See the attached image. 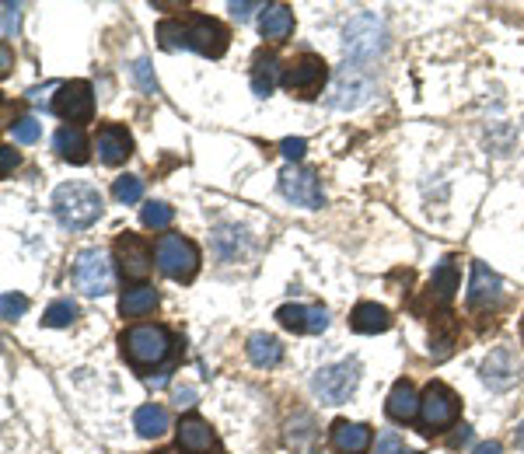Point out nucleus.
<instances>
[{
    "label": "nucleus",
    "instance_id": "nucleus-1",
    "mask_svg": "<svg viewBox=\"0 0 524 454\" xmlns=\"http://www.w3.org/2000/svg\"><path fill=\"white\" fill-rule=\"evenodd\" d=\"M161 49H196L200 56L221 60L228 53V28L207 14H189V18H165L158 25Z\"/></svg>",
    "mask_w": 524,
    "mask_h": 454
},
{
    "label": "nucleus",
    "instance_id": "nucleus-2",
    "mask_svg": "<svg viewBox=\"0 0 524 454\" xmlns=\"http://www.w3.org/2000/svg\"><path fill=\"white\" fill-rule=\"evenodd\" d=\"M102 193L88 182H63L53 193V214L67 231H84L102 217Z\"/></svg>",
    "mask_w": 524,
    "mask_h": 454
},
{
    "label": "nucleus",
    "instance_id": "nucleus-3",
    "mask_svg": "<svg viewBox=\"0 0 524 454\" xmlns=\"http://www.w3.org/2000/svg\"><path fill=\"white\" fill-rule=\"evenodd\" d=\"M119 346L133 367H154L172 353V332L158 322H137L119 336Z\"/></svg>",
    "mask_w": 524,
    "mask_h": 454
},
{
    "label": "nucleus",
    "instance_id": "nucleus-4",
    "mask_svg": "<svg viewBox=\"0 0 524 454\" xmlns=\"http://www.w3.org/2000/svg\"><path fill=\"white\" fill-rule=\"evenodd\" d=\"M154 266L175 283H189L200 273V248L196 241H189L186 234H161L154 245Z\"/></svg>",
    "mask_w": 524,
    "mask_h": 454
},
{
    "label": "nucleus",
    "instance_id": "nucleus-5",
    "mask_svg": "<svg viewBox=\"0 0 524 454\" xmlns=\"http://www.w3.org/2000/svg\"><path fill=\"white\" fill-rule=\"evenodd\" d=\"M462 416V399L451 392L444 381H430L420 395V423L423 434H444L451 430Z\"/></svg>",
    "mask_w": 524,
    "mask_h": 454
},
{
    "label": "nucleus",
    "instance_id": "nucleus-6",
    "mask_svg": "<svg viewBox=\"0 0 524 454\" xmlns=\"http://www.w3.org/2000/svg\"><path fill=\"white\" fill-rule=\"evenodd\" d=\"M346 56H350L353 63H371L378 60L381 53H385V21L378 18V14H357V18L346 25V42H343Z\"/></svg>",
    "mask_w": 524,
    "mask_h": 454
},
{
    "label": "nucleus",
    "instance_id": "nucleus-7",
    "mask_svg": "<svg viewBox=\"0 0 524 454\" xmlns=\"http://www.w3.org/2000/svg\"><path fill=\"white\" fill-rule=\"evenodd\" d=\"M371 95H374V77L367 74V67L346 63V67H339L336 77H332L329 105L339 112H350V109H360Z\"/></svg>",
    "mask_w": 524,
    "mask_h": 454
},
{
    "label": "nucleus",
    "instance_id": "nucleus-8",
    "mask_svg": "<svg viewBox=\"0 0 524 454\" xmlns=\"http://www.w3.org/2000/svg\"><path fill=\"white\" fill-rule=\"evenodd\" d=\"M325 77H329V67H325L322 56L304 53V56H297V60L287 63V70H283L280 84H283V88H287L294 98H301V102H311V98L322 95Z\"/></svg>",
    "mask_w": 524,
    "mask_h": 454
},
{
    "label": "nucleus",
    "instance_id": "nucleus-9",
    "mask_svg": "<svg viewBox=\"0 0 524 454\" xmlns=\"http://www.w3.org/2000/svg\"><path fill=\"white\" fill-rule=\"evenodd\" d=\"M360 385V364L357 360H339V364H329L315 374L311 388L315 395L325 402V406H343Z\"/></svg>",
    "mask_w": 524,
    "mask_h": 454
},
{
    "label": "nucleus",
    "instance_id": "nucleus-10",
    "mask_svg": "<svg viewBox=\"0 0 524 454\" xmlns=\"http://www.w3.org/2000/svg\"><path fill=\"white\" fill-rule=\"evenodd\" d=\"M74 287L84 297H102L112 290V266L102 248H84L74 259Z\"/></svg>",
    "mask_w": 524,
    "mask_h": 454
},
{
    "label": "nucleus",
    "instance_id": "nucleus-11",
    "mask_svg": "<svg viewBox=\"0 0 524 454\" xmlns=\"http://www.w3.org/2000/svg\"><path fill=\"white\" fill-rule=\"evenodd\" d=\"M280 193L287 196L294 207H304V210H318L325 203L322 179H318L311 168H301V165L283 168L280 172Z\"/></svg>",
    "mask_w": 524,
    "mask_h": 454
},
{
    "label": "nucleus",
    "instance_id": "nucleus-12",
    "mask_svg": "<svg viewBox=\"0 0 524 454\" xmlns=\"http://www.w3.org/2000/svg\"><path fill=\"white\" fill-rule=\"evenodd\" d=\"M53 112L67 123H91L95 116V95L88 81H63L53 95Z\"/></svg>",
    "mask_w": 524,
    "mask_h": 454
},
{
    "label": "nucleus",
    "instance_id": "nucleus-13",
    "mask_svg": "<svg viewBox=\"0 0 524 454\" xmlns=\"http://www.w3.org/2000/svg\"><path fill=\"white\" fill-rule=\"evenodd\" d=\"M112 255H116L119 273H123L126 280H144V276L151 273V266H154L151 245H147V241L140 238V234H133V231L119 234L116 245H112Z\"/></svg>",
    "mask_w": 524,
    "mask_h": 454
},
{
    "label": "nucleus",
    "instance_id": "nucleus-14",
    "mask_svg": "<svg viewBox=\"0 0 524 454\" xmlns=\"http://www.w3.org/2000/svg\"><path fill=\"white\" fill-rule=\"evenodd\" d=\"M479 374H483V385L490 388V392H511L521 381V360L514 357L511 346H497V350L483 360Z\"/></svg>",
    "mask_w": 524,
    "mask_h": 454
},
{
    "label": "nucleus",
    "instance_id": "nucleus-15",
    "mask_svg": "<svg viewBox=\"0 0 524 454\" xmlns=\"http://www.w3.org/2000/svg\"><path fill=\"white\" fill-rule=\"evenodd\" d=\"M276 322L290 332H301V336H318L329 329V311L322 304H283L276 311Z\"/></svg>",
    "mask_w": 524,
    "mask_h": 454
},
{
    "label": "nucleus",
    "instance_id": "nucleus-16",
    "mask_svg": "<svg viewBox=\"0 0 524 454\" xmlns=\"http://www.w3.org/2000/svg\"><path fill=\"white\" fill-rule=\"evenodd\" d=\"M504 301V280L493 273L486 262H472V283H469V308L486 311Z\"/></svg>",
    "mask_w": 524,
    "mask_h": 454
},
{
    "label": "nucleus",
    "instance_id": "nucleus-17",
    "mask_svg": "<svg viewBox=\"0 0 524 454\" xmlns=\"http://www.w3.org/2000/svg\"><path fill=\"white\" fill-rule=\"evenodd\" d=\"M95 151H98V161H102V165H112V168L123 165V161L133 154L130 130L119 126V123H105L102 130H98V137H95Z\"/></svg>",
    "mask_w": 524,
    "mask_h": 454
},
{
    "label": "nucleus",
    "instance_id": "nucleus-18",
    "mask_svg": "<svg viewBox=\"0 0 524 454\" xmlns=\"http://www.w3.org/2000/svg\"><path fill=\"white\" fill-rule=\"evenodd\" d=\"M374 441V430L367 423H353V420H336L329 430V444L336 454H367Z\"/></svg>",
    "mask_w": 524,
    "mask_h": 454
},
{
    "label": "nucleus",
    "instance_id": "nucleus-19",
    "mask_svg": "<svg viewBox=\"0 0 524 454\" xmlns=\"http://www.w3.org/2000/svg\"><path fill=\"white\" fill-rule=\"evenodd\" d=\"M179 448L186 454H221V444H217V434L210 430L207 420H200V416H186V420L179 423Z\"/></svg>",
    "mask_w": 524,
    "mask_h": 454
},
{
    "label": "nucleus",
    "instance_id": "nucleus-20",
    "mask_svg": "<svg viewBox=\"0 0 524 454\" xmlns=\"http://www.w3.org/2000/svg\"><path fill=\"white\" fill-rule=\"evenodd\" d=\"M385 413L392 416L395 423H413L420 416V395H416L413 381H395L392 392H388V402H385Z\"/></svg>",
    "mask_w": 524,
    "mask_h": 454
},
{
    "label": "nucleus",
    "instance_id": "nucleus-21",
    "mask_svg": "<svg viewBox=\"0 0 524 454\" xmlns=\"http://www.w3.org/2000/svg\"><path fill=\"white\" fill-rule=\"evenodd\" d=\"M53 151L60 154L63 161H70V165H88L91 158L88 137H84L81 126H60L53 137Z\"/></svg>",
    "mask_w": 524,
    "mask_h": 454
},
{
    "label": "nucleus",
    "instance_id": "nucleus-22",
    "mask_svg": "<svg viewBox=\"0 0 524 454\" xmlns=\"http://www.w3.org/2000/svg\"><path fill=\"white\" fill-rule=\"evenodd\" d=\"M350 325H353V332L374 336V332H388V329H392V315H388V308H381V304L360 301L357 308L350 311Z\"/></svg>",
    "mask_w": 524,
    "mask_h": 454
},
{
    "label": "nucleus",
    "instance_id": "nucleus-23",
    "mask_svg": "<svg viewBox=\"0 0 524 454\" xmlns=\"http://www.w3.org/2000/svg\"><path fill=\"white\" fill-rule=\"evenodd\" d=\"M259 32L269 42H283L294 32V11L287 4H266V11L259 14Z\"/></svg>",
    "mask_w": 524,
    "mask_h": 454
},
{
    "label": "nucleus",
    "instance_id": "nucleus-24",
    "mask_svg": "<svg viewBox=\"0 0 524 454\" xmlns=\"http://www.w3.org/2000/svg\"><path fill=\"white\" fill-rule=\"evenodd\" d=\"M158 290L147 287V283H137V287H126L123 297H119V315L123 318H144L158 308Z\"/></svg>",
    "mask_w": 524,
    "mask_h": 454
},
{
    "label": "nucleus",
    "instance_id": "nucleus-25",
    "mask_svg": "<svg viewBox=\"0 0 524 454\" xmlns=\"http://www.w3.org/2000/svg\"><path fill=\"white\" fill-rule=\"evenodd\" d=\"M245 353L256 367H276L283 360V343L276 336H266V332H252Z\"/></svg>",
    "mask_w": 524,
    "mask_h": 454
},
{
    "label": "nucleus",
    "instance_id": "nucleus-26",
    "mask_svg": "<svg viewBox=\"0 0 524 454\" xmlns=\"http://www.w3.org/2000/svg\"><path fill=\"white\" fill-rule=\"evenodd\" d=\"M133 427H137L140 437H165L172 430V416H168L165 406H140L133 413Z\"/></svg>",
    "mask_w": 524,
    "mask_h": 454
},
{
    "label": "nucleus",
    "instance_id": "nucleus-27",
    "mask_svg": "<svg viewBox=\"0 0 524 454\" xmlns=\"http://www.w3.org/2000/svg\"><path fill=\"white\" fill-rule=\"evenodd\" d=\"M280 63H276L273 53H259L256 63H252V91H256L259 98H269L273 95V88L280 84Z\"/></svg>",
    "mask_w": 524,
    "mask_h": 454
},
{
    "label": "nucleus",
    "instance_id": "nucleus-28",
    "mask_svg": "<svg viewBox=\"0 0 524 454\" xmlns=\"http://www.w3.org/2000/svg\"><path fill=\"white\" fill-rule=\"evenodd\" d=\"M455 290H458V259L448 255V259L434 269V276H430V294H437V301L448 304L451 297H455Z\"/></svg>",
    "mask_w": 524,
    "mask_h": 454
},
{
    "label": "nucleus",
    "instance_id": "nucleus-29",
    "mask_svg": "<svg viewBox=\"0 0 524 454\" xmlns=\"http://www.w3.org/2000/svg\"><path fill=\"white\" fill-rule=\"evenodd\" d=\"M74 318H77V304L70 301V297H60V301H53L46 308L42 325H49V329H67V325H74Z\"/></svg>",
    "mask_w": 524,
    "mask_h": 454
},
{
    "label": "nucleus",
    "instance_id": "nucleus-30",
    "mask_svg": "<svg viewBox=\"0 0 524 454\" xmlns=\"http://www.w3.org/2000/svg\"><path fill=\"white\" fill-rule=\"evenodd\" d=\"M112 196H116L119 203H126V207H133V203L144 200V179H137V175H119V179L112 182Z\"/></svg>",
    "mask_w": 524,
    "mask_h": 454
},
{
    "label": "nucleus",
    "instance_id": "nucleus-31",
    "mask_svg": "<svg viewBox=\"0 0 524 454\" xmlns=\"http://www.w3.org/2000/svg\"><path fill=\"white\" fill-rule=\"evenodd\" d=\"M175 210L168 207V203H144L140 207V221H144V227H151V231H168V224H172Z\"/></svg>",
    "mask_w": 524,
    "mask_h": 454
},
{
    "label": "nucleus",
    "instance_id": "nucleus-32",
    "mask_svg": "<svg viewBox=\"0 0 524 454\" xmlns=\"http://www.w3.org/2000/svg\"><path fill=\"white\" fill-rule=\"evenodd\" d=\"M242 227H217V234H214V248H217V255L221 259H235L238 255V248H242Z\"/></svg>",
    "mask_w": 524,
    "mask_h": 454
},
{
    "label": "nucleus",
    "instance_id": "nucleus-33",
    "mask_svg": "<svg viewBox=\"0 0 524 454\" xmlns=\"http://www.w3.org/2000/svg\"><path fill=\"white\" fill-rule=\"evenodd\" d=\"M11 133H14L18 144H35V140L42 137V123L35 116H21V119H14L11 123Z\"/></svg>",
    "mask_w": 524,
    "mask_h": 454
},
{
    "label": "nucleus",
    "instance_id": "nucleus-34",
    "mask_svg": "<svg viewBox=\"0 0 524 454\" xmlns=\"http://www.w3.org/2000/svg\"><path fill=\"white\" fill-rule=\"evenodd\" d=\"M0 311H4L7 322H14V318H21L28 311V297L21 294H4L0 297Z\"/></svg>",
    "mask_w": 524,
    "mask_h": 454
},
{
    "label": "nucleus",
    "instance_id": "nucleus-35",
    "mask_svg": "<svg viewBox=\"0 0 524 454\" xmlns=\"http://www.w3.org/2000/svg\"><path fill=\"white\" fill-rule=\"evenodd\" d=\"M133 77H137V84L144 88V95H158V81L151 77V63H147V60L133 63Z\"/></svg>",
    "mask_w": 524,
    "mask_h": 454
},
{
    "label": "nucleus",
    "instance_id": "nucleus-36",
    "mask_svg": "<svg viewBox=\"0 0 524 454\" xmlns=\"http://www.w3.org/2000/svg\"><path fill=\"white\" fill-rule=\"evenodd\" d=\"M374 454H406V444L395 430H385V434H378V451Z\"/></svg>",
    "mask_w": 524,
    "mask_h": 454
},
{
    "label": "nucleus",
    "instance_id": "nucleus-37",
    "mask_svg": "<svg viewBox=\"0 0 524 454\" xmlns=\"http://www.w3.org/2000/svg\"><path fill=\"white\" fill-rule=\"evenodd\" d=\"M304 151H308V144H304L301 137H287V140L280 144V154H283L287 161H301Z\"/></svg>",
    "mask_w": 524,
    "mask_h": 454
},
{
    "label": "nucleus",
    "instance_id": "nucleus-38",
    "mask_svg": "<svg viewBox=\"0 0 524 454\" xmlns=\"http://www.w3.org/2000/svg\"><path fill=\"white\" fill-rule=\"evenodd\" d=\"M21 7L18 4H11V0H7L4 4V39H11L14 32H18V18H21Z\"/></svg>",
    "mask_w": 524,
    "mask_h": 454
},
{
    "label": "nucleus",
    "instance_id": "nucleus-39",
    "mask_svg": "<svg viewBox=\"0 0 524 454\" xmlns=\"http://www.w3.org/2000/svg\"><path fill=\"white\" fill-rule=\"evenodd\" d=\"M252 11H266V4H231V14H235L238 21H249Z\"/></svg>",
    "mask_w": 524,
    "mask_h": 454
},
{
    "label": "nucleus",
    "instance_id": "nucleus-40",
    "mask_svg": "<svg viewBox=\"0 0 524 454\" xmlns=\"http://www.w3.org/2000/svg\"><path fill=\"white\" fill-rule=\"evenodd\" d=\"M14 165H18V151H14V147H4V151H0V172L11 175Z\"/></svg>",
    "mask_w": 524,
    "mask_h": 454
},
{
    "label": "nucleus",
    "instance_id": "nucleus-41",
    "mask_svg": "<svg viewBox=\"0 0 524 454\" xmlns=\"http://www.w3.org/2000/svg\"><path fill=\"white\" fill-rule=\"evenodd\" d=\"M472 454H504V448H500L497 441H483V444H476V451Z\"/></svg>",
    "mask_w": 524,
    "mask_h": 454
},
{
    "label": "nucleus",
    "instance_id": "nucleus-42",
    "mask_svg": "<svg viewBox=\"0 0 524 454\" xmlns=\"http://www.w3.org/2000/svg\"><path fill=\"white\" fill-rule=\"evenodd\" d=\"M193 399H196L193 388H182V392L175 395V402H179V409H182V406H193Z\"/></svg>",
    "mask_w": 524,
    "mask_h": 454
},
{
    "label": "nucleus",
    "instance_id": "nucleus-43",
    "mask_svg": "<svg viewBox=\"0 0 524 454\" xmlns=\"http://www.w3.org/2000/svg\"><path fill=\"white\" fill-rule=\"evenodd\" d=\"M0 56H4V67H0V74H11V49H7V42H4V53H0Z\"/></svg>",
    "mask_w": 524,
    "mask_h": 454
},
{
    "label": "nucleus",
    "instance_id": "nucleus-44",
    "mask_svg": "<svg viewBox=\"0 0 524 454\" xmlns=\"http://www.w3.org/2000/svg\"><path fill=\"white\" fill-rule=\"evenodd\" d=\"M514 437H518V448L524 451V420H521V427H518V430H514Z\"/></svg>",
    "mask_w": 524,
    "mask_h": 454
},
{
    "label": "nucleus",
    "instance_id": "nucleus-45",
    "mask_svg": "<svg viewBox=\"0 0 524 454\" xmlns=\"http://www.w3.org/2000/svg\"><path fill=\"white\" fill-rule=\"evenodd\" d=\"M158 454H186L182 448H165V451H158Z\"/></svg>",
    "mask_w": 524,
    "mask_h": 454
},
{
    "label": "nucleus",
    "instance_id": "nucleus-46",
    "mask_svg": "<svg viewBox=\"0 0 524 454\" xmlns=\"http://www.w3.org/2000/svg\"><path fill=\"white\" fill-rule=\"evenodd\" d=\"M521 336H524V329H521Z\"/></svg>",
    "mask_w": 524,
    "mask_h": 454
}]
</instances>
